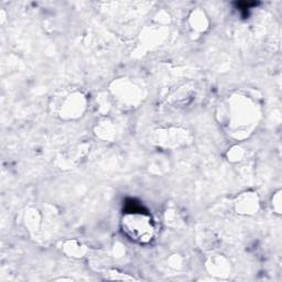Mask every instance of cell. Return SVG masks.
Listing matches in <instances>:
<instances>
[{
  "instance_id": "cell-2",
  "label": "cell",
  "mask_w": 282,
  "mask_h": 282,
  "mask_svg": "<svg viewBox=\"0 0 282 282\" xmlns=\"http://www.w3.org/2000/svg\"><path fill=\"white\" fill-rule=\"evenodd\" d=\"M85 108V99L81 93H72L64 96L57 103L58 114L64 118H76Z\"/></svg>"
},
{
  "instance_id": "cell-3",
  "label": "cell",
  "mask_w": 282,
  "mask_h": 282,
  "mask_svg": "<svg viewBox=\"0 0 282 282\" xmlns=\"http://www.w3.org/2000/svg\"><path fill=\"white\" fill-rule=\"evenodd\" d=\"M208 264V269L212 274L219 275V277H226L228 275L229 271V263L223 259V258H216V259H212Z\"/></svg>"
},
{
  "instance_id": "cell-4",
  "label": "cell",
  "mask_w": 282,
  "mask_h": 282,
  "mask_svg": "<svg viewBox=\"0 0 282 282\" xmlns=\"http://www.w3.org/2000/svg\"><path fill=\"white\" fill-rule=\"evenodd\" d=\"M257 197L251 193H246L239 201V209L242 210V213H255V210H257Z\"/></svg>"
},
{
  "instance_id": "cell-1",
  "label": "cell",
  "mask_w": 282,
  "mask_h": 282,
  "mask_svg": "<svg viewBox=\"0 0 282 282\" xmlns=\"http://www.w3.org/2000/svg\"><path fill=\"white\" fill-rule=\"evenodd\" d=\"M122 231L138 244L150 243L155 235V226L150 215L139 210L126 212L122 217Z\"/></svg>"
},
{
  "instance_id": "cell-5",
  "label": "cell",
  "mask_w": 282,
  "mask_h": 282,
  "mask_svg": "<svg viewBox=\"0 0 282 282\" xmlns=\"http://www.w3.org/2000/svg\"><path fill=\"white\" fill-rule=\"evenodd\" d=\"M105 277L111 280H134L133 277H130L126 273H118L116 271H111L110 273H105Z\"/></svg>"
}]
</instances>
